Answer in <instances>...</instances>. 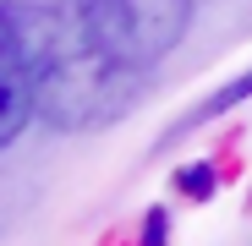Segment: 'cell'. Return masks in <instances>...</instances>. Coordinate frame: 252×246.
Segmentation results:
<instances>
[{
  "label": "cell",
  "instance_id": "cell-5",
  "mask_svg": "<svg viewBox=\"0 0 252 246\" xmlns=\"http://www.w3.org/2000/svg\"><path fill=\"white\" fill-rule=\"evenodd\" d=\"M214 181H220V175H214V164H192V170H181V175H176V191H181V197H192V202H203L208 191H214Z\"/></svg>",
  "mask_w": 252,
  "mask_h": 246
},
{
  "label": "cell",
  "instance_id": "cell-2",
  "mask_svg": "<svg viewBox=\"0 0 252 246\" xmlns=\"http://www.w3.org/2000/svg\"><path fill=\"white\" fill-rule=\"evenodd\" d=\"M82 6H88V17H94L104 44L132 71L148 77L187 38L197 0H82Z\"/></svg>",
  "mask_w": 252,
  "mask_h": 246
},
{
  "label": "cell",
  "instance_id": "cell-6",
  "mask_svg": "<svg viewBox=\"0 0 252 246\" xmlns=\"http://www.w3.org/2000/svg\"><path fill=\"white\" fill-rule=\"evenodd\" d=\"M164 235H170V219H164V208H154V214L143 219V241H137V246H164Z\"/></svg>",
  "mask_w": 252,
  "mask_h": 246
},
{
  "label": "cell",
  "instance_id": "cell-3",
  "mask_svg": "<svg viewBox=\"0 0 252 246\" xmlns=\"http://www.w3.org/2000/svg\"><path fill=\"white\" fill-rule=\"evenodd\" d=\"M33 71H28V50H22V33L11 22V11L0 6V148H11L28 120H33Z\"/></svg>",
  "mask_w": 252,
  "mask_h": 246
},
{
  "label": "cell",
  "instance_id": "cell-4",
  "mask_svg": "<svg viewBox=\"0 0 252 246\" xmlns=\"http://www.w3.org/2000/svg\"><path fill=\"white\" fill-rule=\"evenodd\" d=\"M252 99V66L241 71V77H230V82H220V88L214 93H208L203 104H192L181 120H176V126L170 132H164V142H176V137H187V132H197V126H208V120H220L225 109H236V104H247Z\"/></svg>",
  "mask_w": 252,
  "mask_h": 246
},
{
  "label": "cell",
  "instance_id": "cell-1",
  "mask_svg": "<svg viewBox=\"0 0 252 246\" xmlns=\"http://www.w3.org/2000/svg\"><path fill=\"white\" fill-rule=\"evenodd\" d=\"M33 71V109L55 132H99L132 109L148 77L132 71L94 27L82 0H6Z\"/></svg>",
  "mask_w": 252,
  "mask_h": 246
}]
</instances>
